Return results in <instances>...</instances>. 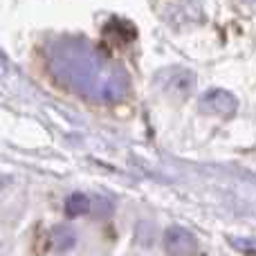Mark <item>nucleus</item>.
Segmentation results:
<instances>
[{
	"instance_id": "nucleus-3",
	"label": "nucleus",
	"mask_w": 256,
	"mask_h": 256,
	"mask_svg": "<svg viewBox=\"0 0 256 256\" xmlns=\"http://www.w3.org/2000/svg\"><path fill=\"white\" fill-rule=\"evenodd\" d=\"M164 248L168 254H194L196 238L184 227H168L164 234Z\"/></svg>"
},
{
	"instance_id": "nucleus-5",
	"label": "nucleus",
	"mask_w": 256,
	"mask_h": 256,
	"mask_svg": "<svg viewBox=\"0 0 256 256\" xmlns=\"http://www.w3.org/2000/svg\"><path fill=\"white\" fill-rule=\"evenodd\" d=\"M68 214L70 216H81V214L90 212L92 209V204H90V198L84 194H72L70 198H68Z\"/></svg>"
},
{
	"instance_id": "nucleus-2",
	"label": "nucleus",
	"mask_w": 256,
	"mask_h": 256,
	"mask_svg": "<svg viewBox=\"0 0 256 256\" xmlns=\"http://www.w3.org/2000/svg\"><path fill=\"white\" fill-rule=\"evenodd\" d=\"M236 99L234 94L225 92V90H212L200 99V110L209 112V115H218V117H227L236 110Z\"/></svg>"
},
{
	"instance_id": "nucleus-1",
	"label": "nucleus",
	"mask_w": 256,
	"mask_h": 256,
	"mask_svg": "<svg viewBox=\"0 0 256 256\" xmlns=\"http://www.w3.org/2000/svg\"><path fill=\"white\" fill-rule=\"evenodd\" d=\"M155 84H158L160 90L166 92L168 97L186 99L196 86V76L191 74L189 70H184V68H166V70L158 72Z\"/></svg>"
},
{
	"instance_id": "nucleus-4",
	"label": "nucleus",
	"mask_w": 256,
	"mask_h": 256,
	"mask_svg": "<svg viewBox=\"0 0 256 256\" xmlns=\"http://www.w3.org/2000/svg\"><path fill=\"white\" fill-rule=\"evenodd\" d=\"M74 245V234L68 227H54L50 232V248L56 250V252H66Z\"/></svg>"
}]
</instances>
